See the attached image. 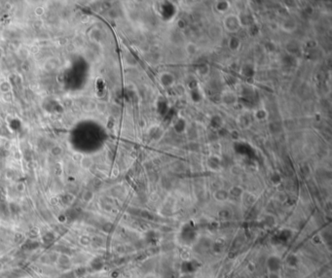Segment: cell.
<instances>
[{"label":"cell","mask_w":332,"mask_h":278,"mask_svg":"<svg viewBox=\"0 0 332 278\" xmlns=\"http://www.w3.org/2000/svg\"><path fill=\"white\" fill-rule=\"evenodd\" d=\"M241 25H242L241 20L238 16H236V15H233V14L228 15V16H226L224 19L225 29L229 32H232V33L239 31L241 29Z\"/></svg>","instance_id":"6da1fadb"},{"label":"cell","mask_w":332,"mask_h":278,"mask_svg":"<svg viewBox=\"0 0 332 278\" xmlns=\"http://www.w3.org/2000/svg\"><path fill=\"white\" fill-rule=\"evenodd\" d=\"M93 164V159L90 157H83L81 159V165L84 168H90Z\"/></svg>","instance_id":"7a4b0ae2"},{"label":"cell","mask_w":332,"mask_h":278,"mask_svg":"<svg viewBox=\"0 0 332 278\" xmlns=\"http://www.w3.org/2000/svg\"><path fill=\"white\" fill-rule=\"evenodd\" d=\"M96 109L99 112V113H103V112H105V110H106V104L104 102H98L96 105Z\"/></svg>","instance_id":"3957f363"},{"label":"cell","mask_w":332,"mask_h":278,"mask_svg":"<svg viewBox=\"0 0 332 278\" xmlns=\"http://www.w3.org/2000/svg\"><path fill=\"white\" fill-rule=\"evenodd\" d=\"M52 153L54 155H60L61 153V149L59 146H56V147H54L52 149Z\"/></svg>","instance_id":"277c9868"},{"label":"cell","mask_w":332,"mask_h":278,"mask_svg":"<svg viewBox=\"0 0 332 278\" xmlns=\"http://www.w3.org/2000/svg\"><path fill=\"white\" fill-rule=\"evenodd\" d=\"M44 13V8L43 7H37L35 9V14L37 16H41Z\"/></svg>","instance_id":"5b68a950"}]
</instances>
